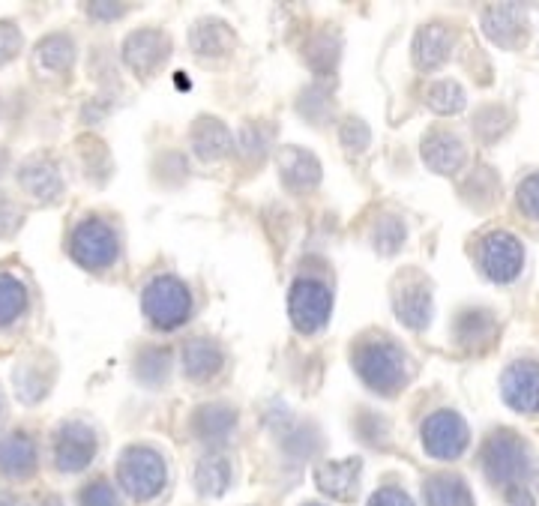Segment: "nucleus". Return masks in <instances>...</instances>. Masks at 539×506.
I'll return each instance as SVG.
<instances>
[{"label":"nucleus","mask_w":539,"mask_h":506,"mask_svg":"<svg viewBox=\"0 0 539 506\" xmlns=\"http://www.w3.org/2000/svg\"><path fill=\"white\" fill-rule=\"evenodd\" d=\"M354 369L363 384L381 396L399 393L414 378V360L384 333L360 339V345L354 348Z\"/></svg>","instance_id":"nucleus-1"},{"label":"nucleus","mask_w":539,"mask_h":506,"mask_svg":"<svg viewBox=\"0 0 539 506\" xmlns=\"http://www.w3.org/2000/svg\"><path fill=\"white\" fill-rule=\"evenodd\" d=\"M534 465H537L534 447L513 429H495L483 441L480 468L489 486L495 489L510 492V489L525 486L534 477Z\"/></svg>","instance_id":"nucleus-2"},{"label":"nucleus","mask_w":539,"mask_h":506,"mask_svg":"<svg viewBox=\"0 0 539 506\" xmlns=\"http://www.w3.org/2000/svg\"><path fill=\"white\" fill-rule=\"evenodd\" d=\"M165 480H168V468L156 450H150V447L123 450V456L117 462V483L132 501H138V504L153 501L165 489Z\"/></svg>","instance_id":"nucleus-3"},{"label":"nucleus","mask_w":539,"mask_h":506,"mask_svg":"<svg viewBox=\"0 0 539 506\" xmlns=\"http://www.w3.org/2000/svg\"><path fill=\"white\" fill-rule=\"evenodd\" d=\"M477 264L489 282L510 285L525 270V243L504 228L486 231L477 240Z\"/></svg>","instance_id":"nucleus-4"},{"label":"nucleus","mask_w":539,"mask_h":506,"mask_svg":"<svg viewBox=\"0 0 539 506\" xmlns=\"http://www.w3.org/2000/svg\"><path fill=\"white\" fill-rule=\"evenodd\" d=\"M144 315L156 330H177L192 315V294L174 276H156L141 297Z\"/></svg>","instance_id":"nucleus-5"},{"label":"nucleus","mask_w":539,"mask_h":506,"mask_svg":"<svg viewBox=\"0 0 539 506\" xmlns=\"http://www.w3.org/2000/svg\"><path fill=\"white\" fill-rule=\"evenodd\" d=\"M420 441L426 456L438 459V462H456L468 453L471 447V429L465 423V417L453 408H441L435 414H429L420 426Z\"/></svg>","instance_id":"nucleus-6"},{"label":"nucleus","mask_w":539,"mask_h":506,"mask_svg":"<svg viewBox=\"0 0 539 506\" xmlns=\"http://www.w3.org/2000/svg\"><path fill=\"white\" fill-rule=\"evenodd\" d=\"M69 255L84 270H105L117 258V234L108 222L90 216L81 219L69 237Z\"/></svg>","instance_id":"nucleus-7"},{"label":"nucleus","mask_w":539,"mask_h":506,"mask_svg":"<svg viewBox=\"0 0 539 506\" xmlns=\"http://www.w3.org/2000/svg\"><path fill=\"white\" fill-rule=\"evenodd\" d=\"M288 312H291V324L297 327V333L312 336L330 321L333 294L318 279H297L288 294Z\"/></svg>","instance_id":"nucleus-8"},{"label":"nucleus","mask_w":539,"mask_h":506,"mask_svg":"<svg viewBox=\"0 0 539 506\" xmlns=\"http://www.w3.org/2000/svg\"><path fill=\"white\" fill-rule=\"evenodd\" d=\"M96 450V432L81 420L60 423L51 441V459L60 474H81L96 459Z\"/></svg>","instance_id":"nucleus-9"},{"label":"nucleus","mask_w":539,"mask_h":506,"mask_svg":"<svg viewBox=\"0 0 539 506\" xmlns=\"http://www.w3.org/2000/svg\"><path fill=\"white\" fill-rule=\"evenodd\" d=\"M501 399L516 414L534 417L539 414V363L537 360H516L501 375Z\"/></svg>","instance_id":"nucleus-10"},{"label":"nucleus","mask_w":539,"mask_h":506,"mask_svg":"<svg viewBox=\"0 0 539 506\" xmlns=\"http://www.w3.org/2000/svg\"><path fill=\"white\" fill-rule=\"evenodd\" d=\"M393 309L399 321L411 330H426L432 324L435 300H432V285L420 276H405L393 288Z\"/></svg>","instance_id":"nucleus-11"},{"label":"nucleus","mask_w":539,"mask_h":506,"mask_svg":"<svg viewBox=\"0 0 539 506\" xmlns=\"http://www.w3.org/2000/svg\"><path fill=\"white\" fill-rule=\"evenodd\" d=\"M18 186L39 204H54L63 195V174L45 153H33L18 165Z\"/></svg>","instance_id":"nucleus-12"},{"label":"nucleus","mask_w":539,"mask_h":506,"mask_svg":"<svg viewBox=\"0 0 539 506\" xmlns=\"http://www.w3.org/2000/svg\"><path fill=\"white\" fill-rule=\"evenodd\" d=\"M39 471V450L27 432H9L0 438V480L27 483Z\"/></svg>","instance_id":"nucleus-13"},{"label":"nucleus","mask_w":539,"mask_h":506,"mask_svg":"<svg viewBox=\"0 0 539 506\" xmlns=\"http://www.w3.org/2000/svg\"><path fill=\"white\" fill-rule=\"evenodd\" d=\"M360 474H363V462L360 459H339V462H321L315 468V486L333 498V501H354L360 492Z\"/></svg>","instance_id":"nucleus-14"},{"label":"nucleus","mask_w":539,"mask_h":506,"mask_svg":"<svg viewBox=\"0 0 539 506\" xmlns=\"http://www.w3.org/2000/svg\"><path fill=\"white\" fill-rule=\"evenodd\" d=\"M465 141L453 129H432L423 138V162L435 174H456L465 165Z\"/></svg>","instance_id":"nucleus-15"},{"label":"nucleus","mask_w":539,"mask_h":506,"mask_svg":"<svg viewBox=\"0 0 539 506\" xmlns=\"http://www.w3.org/2000/svg\"><path fill=\"white\" fill-rule=\"evenodd\" d=\"M165 54H168V36L153 27L138 30L123 42V60L138 75H150L165 60Z\"/></svg>","instance_id":"nucleus-16"},{"label":"nucleus","mask_w":539,"mask_h":506,"mask_svg":"<svg viewBox=\"0 0 539 506\" xmlns=\"http://www.w3.org/2000/svg\"><path fill=\"white\" fill-rule=\"evenodd\" d=\"M483 27L486 33L504 45V48H522L528 42V18L522 9H516L513 3L504 6H489L483 12Z\"/></svg>","instance_id":"nucleus-17"},{"label":"nucleus","mask_w":539,"mask_h":506,"mask_svg":"<svg viewBox=\"0 0 539 506\" xmlns=\"http://www.w3.org/2000/svg\"><path fill=\"white\" fill-rule=\"evenodd\" d=\"M453 51V33L444 24H426L414 36V63L420 72H432L447 63Z\"/></svg>","instance_id":"nucleus-18"},{"label":"nucleus","mask_w":539,"mask_h":506,"mask_svg":"<svg viewBox=\"0 0 539 506\" xmlns=\"http://www.w3.org/2000/svg\"><path fill=\"white\" fill-rule=\"evenodd\" d=\"M423 501L426 506H477L468 480L453 471L429 474L423 483Z\"/></svg>","instance_id":"nucleus-19"},{"label":"nucleus","mask_w":539,"mask_h":506,"mask_svg":"<svg viewBox=\"0 0 539 506\" xmlns=\"http://www.w3.org/2000/svg\"><path fill=\"white\" fill-rule=\"evenodd\" d=\"M192 150L204 162H219L234 150V135L228 132V126L222 120L201 117V120H195V129H192Z\"/></svg>","instance_id":"nucleus-20"},{"label":"nucleus","mask_w":539,"mask_h":506,"mask_svg":"<svg viewBox=\"0 0 539 506\" xmlns=\"http://www.w3.org/2000/svg\"><path fill=\"white\" fill-rule=\"evenodd\" d=\"M279 174L291 189H312L321 180V162L303 147H285L279 153Z\"/></svg>","instance_id":"nucleus-21"},{"label":"nucleus","mask_w":539,"mask_h":506,"mask_svg":"<svg viewBox=\"0 0 539 506\" xmlns=\"http://www.w3.org/2000/svg\"><path fill=\"white\" fill-rule=\"evenodd\" d=\"M237 426V411L228 405H201L192 417V429L207 444H225Z\"/></svg>","instance_id":"nucleus-22"},{"label":"nucleus","mask_w":539,"mask_h":506,"mask_svg":"<svg viewBox=\"0 0 539 506\" xmlns=\"http://www.w3.org/2000/svg\"><path fill=\"white\" fill-rule=\"evenodd\" d=\"M222 363H225V354L213 339H192L183 348V372L192 381L213 378L222 369Z\"/></svg>","instance_id":"nucleus-23"},{"label":"nucleus","mask_w":539,"mask_h":506,"mask_svg":"<svg viewBox=\"0 0 539 506\" xmlns=\"http://www.w3.org/2000/svg\"><path fill=\"white\" fill-rule=\"evenodd\" d=\"M36 69L51 75H66L75 63V42L66 33H48L36 42Z\"/></svg>","instance_id":"nucleus-24"},{"label":"nucleus","mask_w":539,"mask_h":506,"mask_svg":"<svg viewBox=\"0 0 539 506\" xmlns=\"http://www.w3.org/2000/svg\"><path fill=\"white\" fill-rule=\"evenodd\" d=\"M27 306H30L27 285L15 273L0 270V330L18 324L24 318Z\"/></svg>","instance_id":"nucleus-25"},{"label":"nucleus","mask_w":539,"mask_h":506,"mask_svg":"<svg viewBox=\"0 0 539 506\" xmlns=\"http://www.w3.org/2000/svg\"><path fill=\"white\" fill-rule=\"evenodd\" d=\"M51 378H54V369L51 366H42V357L36 360H24L21 366H15V393L24 399V402H39L48 387H51Z\"/></svg>","instance_id":"nucleus-26"},{"label":"nucleus","mask_w":539,"mask_h":506,"mask_svg":"<svg viewBox=\"0 0 539 506\" xmlns=\"http://www.w3.org/2000/svg\"><path fill=\"white\" fill-rule=\"evenodd\" d=\"M195 486L204 498H219L231 486V462L225 456H207L195 468Z\"/></svg>","instance_id":"nucleus-27"},{"label":"nucleus","mask_w":539,"mask_h":506,"mask_svg":"<svg viewBox=\"0 0 539 506\" xmlns=\"http://www.w3.org/2000/svg\"><path fill=\"white\" fill-rule=\"evenodd\" d=\"M231 45H234V36L222 21H201L192 30V51L198 57H222L231 51Z\"/></svg>","instance_id":"nucleus-28"},{"label":"nucleus","mask_w":539,"mask_h":506,"mask_svg":"<svg viewBox=\"0 0 539 506\" xmlns=\"http://www.w3.org/2000/svg\"><path fill=\"white\" fill-rule=\"evenodd\" d=\"M495 336V315L486 309H468L456 318L459 345H486Z\"/></svg>","instance_id":"nucleus-29"},{"label":"nucleus","mask_w":539,"mask_h":506,"mask_svg":"<svg viewBox=\"0 0 539 506\" xmlns=\"http://www.w3.org/2000/svg\"><path fill=\"white\" fill-rule=\"evenodd\" d=\"M426 102L438 114H459L468 105V96H465V87L459 81L441 78V81H432L426 87Z\"/></svg>","instance_id":"nucleus-30"},{"label":"nucleus","mask_w":539,"mask_h":506,"mask_svg":"<svg viewBox=\"0 0 539 506\" xmlns=\"http://www.w3.org/2000/svg\"><path fill=\"white\" fill-rule=\"evenodd\" d=\"M135 375H138V381H144L147 387L165 384V378H168V351H159V348L141 351L138 360H135Z\"/></svg>","instance_id":"nucleus-31"},{"label":"nucleus","mask_w":539,"mask_h":506,"mask_svg":"<svg viewBox=\"0 0 539 506\" xmlns=\"http://www.w3.org/2000/svg\"><path fill=\"white\" fill-rule=\"evenodd\" d=\"M372 243H375V249H378L381 255L399 252V246L405 243V222L396 219V216H384L381 222H375Z\"/></svg>","instance_id":"nucleus-32"},{"label":"nucleus","mask_w":539,"mask_h":506,"mask_svg":"<svg viewBox=\"0 0 539 506\" xmlns=\"http://www.w3.org/2000/svg\"><path fill=\"white\" fill-rule=\"evenodd\" d=\"M270 129L267 126H261V123H246L243 129H240V150H243V156H249V159H264V153H267V147H270Z\"/></svg>","instance_id":"nucleus-33"},{"label":"nucleus","mask_w":539,"mask_h":506,"mask_svg":"<svg viewBox=\"0 0 539 506\" xmlns=\"http://www.w3.org/2000/svg\"><path fill=\"white\" fill-rule=\"evenodd\" d=\"M78 506H120V501L108 480H93L78 492Z\"/></svg>","instance_id":"nucleus-34"},{"label":"nucleus","mask_w":539,"mask_h":506,"mask_svg":"<svg viewBox=\"0 0 539 506\" xmlns=\"http://www.w3.org/2000/svg\"><path fill=\"white\" fill-rule=\"evenodd\" d=\"M516 201H519V210H522L528 219L539 222V171L528 174V177L519 183V189H516Z\"/></svg>","instance_id":"nucleus-35"},{"label":"nucleus","mask_w":539,"mask_h":506,"mask_svg":"<svg viewBox=\"0 0 539 506\" xmlns=\"http://www.w3.org/2000/svg\"><path fill=\"white\" fill-rule=\"evenodd\" d=\"M24 222V210L18 207V201L6 192H0V240L12 237Z\"/></svg>","instance_id":"nucleus-36"},{"label":"nucleus","mask_w":539,"mask_h":506,"mask_svg":"<svg viewBox=\"0 0 539 506\" xmlns=\"http://www.w3.org/2000/svg\"><path fill=\"white\" fill-rule=\"evenodd\" d=\"M369 141H372V135H369V126H366L363 120L348 117V120L342 123V144H345L351 153H363V150L369 147Z\"/></svg>","instance_id":"nucleus-37"},{"label":"nucleus","mask_w":539,"mask_h":506,"mask_svg":"<svg viewBox=\"0 0 539 506\" xmlns=\"http://www.w3.org/2000/svg\"><path fill=\"white\" fill-rule=\"evenodd\" d=\"M21 42H24L21 27H18V24H12V21H0V66L12 63V60L18 57Z\"/></svg>","instance_id":"nucleus-38"},{"label":"nucleus","mask_w":539,"mask_h":506,"mask_svg":"<svg viewBox=\"0 0 539 506\" xmlns=\"http://www.w3.org/2000/svg\"><path fill=\"white\" fill-rule=\"evenodd\" d=\"M366 506H414V501H411V495H408L405 489H399V486H384V489H378V492L369 498V504Z\"/></svg>","instance_id":"nucleus-39"},{"label":"nucleus","mask_w":539,"mask_h":506,"mask_svg":"<svg viewBox=\"0 0 539 506\" xmlns=\"http://www.w3.org/2000/svg\"><path fill=\"white\" fill-rule=\"evenodd\" d=\"M507 506H537V501H534V495L525 486H519V489L507 492Z\"/></svg>","instance_id":"nucleus-40"},{"label":"nucleus","mask_w":539,"mask_h":506,"mask_svg":"<svg viewBox=\"0 0 539 506\" xmlns=\"http://www.w3.org/2000/svg\"><path fill=\"white\" fill-rule=\"evenodd\" d=\"M90 12L111 18V15H123L126 9H123V3H90Z\"/></svg>","instance_id":"nucleus-41"},{"label":"nucleus","mask_w":539,"mask_h":506,"mask_svg":"<svg viewBox=\"0 0 539 506\" xmlns=\"http://www.w3.org/2000/svg\"><path fill=\"white\" fill-rule=\"evenodd\" d=\"M0 506H27L18 495H12V492H6V489H0Z\"/></svg>","instance_id":"nucleus-42"},{"label":"nucleus","mask_w":539,"mask_h":506,"mask_svg":"<svg viewBox=\"0 0 539 506\" xmlns=\"http://www.w3.org/2000/svg\"><path fill=\"white\" fill-rule=\"evenodd\" d=\"M36 506H63V501H60L57 495H45V498H39V504Z\"/></svg>","instance_id":"nucleus-43"},{"label":"nucleus","mask_w":539,"mask_h":506,"mask_svg":"<svg viewBox=\"0 0 539 506\" xmlns=\"http://www.w3.org/2000/svg\"><path fill=\"white\" fill-rule=\"evenodd\" d=\"M6 165H9V153H6V150L0 147V174L6 171Z\"/></svg>","instance_id":"nucleus-44"},{"label":"nucleus","mask_w":539,"mask_h":506,"mask_svg":"<svg viewBox=\"0 0 539 506\" xmlns=\"http://www.w3.org/2000/svg\"><path fill=\"white\" fill-rule=\"evenodd\" d=\"M306 506H321V504H306Z\"/></svg>","instance_id":"nucleus-45"},{"label":"nucleus","mask_w":539,"mask_h":506,"mask_svg":"<svg viewBox=\"0 0 539 506\" xmlns=\"http://www.w3.org/2000/svg\"><path fill=\"white\" fill-rule=\"evenodd\" d=\"M0 414H3V408H0Z\"/></svg>","instance_id":"nucleus-46"}]
</instances>
